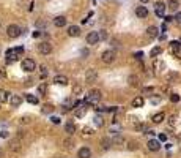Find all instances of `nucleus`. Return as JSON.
<instances>
[{
  "mask_svg": "<svg viewBox=\"0 0 181 158\" xmlns=\"http://www.w3.org/2000/svg\"><path fill=\"white\" fill-rule=\"evenodd\" d=\"M165 3H162V2H158L156 5H154V11H156V16H159V17H164V14H165Z\"/></svg>",
  "mask_w": 181,
  "mask_h": 158,
  "instance_id": "obj_9",
  "label": "nucleus"
},
{
  "mask_svg": "<svg viewBox=\"0 0 181 158\" xmlns=\"http://www.w3.org/2000/svg\"><path fill=\"white\" fill-rule=\"evenodd\" d=\"M143 98L142 96H136L134 100H132V108H142L143 106Z\"/></svg>",
  "mask_w": 181,
  "mask_h": 158,
  "instance_id": "obj_18",
  "label": "nucleus"
},
{
  "mask_svg": "<svg viewBox=\"0 0 181 158\" xmlns=\"http://www.w3.org/2000/svg\"><path fill=\"white\" fill-rule=\"evenodd\" d=\"M134 57H136V59H139V60H140V59H142V52H137V54H136V56H134Z\"/></svg>",
  "mask_w": 181,
  "mask_h": 158,
  "instance_id": "obj_42",
  "label": "nucleus"
},
{
  "mask_svg": "<svg viewBox=\"0 0 181 158\" xmlns=\"http://www.w3.org/2000/svg\"><path fill=\"white\" fill-rule=\"evenodd\" d=\"M93 120H95V125L96 126H102V125H104V119H102L101 116H95Z\"/></svg>",
  "mask_w": 181,
  "mask_h": 158,
  "instance_id": "obj_26",
  "label": "nucleus"
},
{
  "mask_svg": "<svg viewBox=\"0 0 181 158\" xmlns=\"http://www.w3.org/2000/svg\"><path fill=\"white\" fill-rule=\"evenodd\" d=\"M77 156L79 158H91V150L88 147H82V149H79V152H77Z\"/></svg>",
  "mask_w": 181,
  "mask_h": 158,
  "instance_id": "obj_11",
  "label": "nucleus"
},
{
  "mask_svg": "<svg viewBox=\"0 0 181 158\" xmlns=\"http://www.w3.org/2000/svg\"><path fill=\"white\" fill-rule=\"evenodd\" d=\"M102 144H104V146H102L104 149H109V147H110V144H112V141L106 138V139H102Z\"/></svg>",
  "mask_w": 181,
  "mask_h": 158,
  "instance_id": "obj_33",
  "label": "nucleus"
},
{
  "mask_svg": "<svg viewBox=\"0 0 181 158\" xmlns=\"http://www.w3.org/2000/svg\"><path fill=\"white\" fill-rule=\"evenodd\" d=\"M25 100H27L30 104H38V96H35V95H25Z\"/></svg>",
  "mask_w": 181,
  "mask_h": 158,
  "instance_id": "obj_22",
  "label": "nucleus"
},
{
  "mask_svg": "<svg viewBox=\"0 0 181 158\" xmlns=\"http://www.w3.org/2000/svg\"><path fill=\"white\" fill-rule=\"evenodd\" d=\"M50 120H52V123H55V125H57V123H60V119H58V117H52Z\"/></svg>",
  "mask_w": 181,
  "mask_h": 158,
  "instance_id": "obj_38",
  "label": "nucleus"
},
{
  "mask_svg": "<svg viewBox=\"0 0 181 158\" xmlns=\"http://www.w3.org/2000/svg\"><path fill=\"white\" fill-rule=\"evenodd\" d=\"M159 54H162V47H161V46L153 47V49H151V52H150V56H151V57H158Z\"/></svg>",
  "mask_w": 181,
  "mask_h": 158,
  "instance_id": "obj_20",
  "label": "nucleus"
},
{
  "mask_svg": "<svg viewBox=\"0 0 181 158\" xmlns=\"http://www.w3.org/2000/svg\"><path fill=\"white\" fill-rule=\"evenodd\" d=\"M98 41H101L99 32H90V33L87 35V43H88V44H98Z\"/></svg>",
  "mask_w": 181,
  "mask_h": 158,
  "instance_id": "obj_7",
  "label": "nucleus"
},
{
  "mask_svg": "<svg viewBox=\"0 0 181 158\" xmlns=\"http://www.w3.org/2000/svg\"><path fill=\"white\" fill-rule=\"evenodd\" d=\"M54 82L58 84V86H66V84H68V77L63 76V74H57V76L54 77Z\"/></svg>",
  "mask_w": 181,
  "mask_h": 158,
  "instance_id": "obj_13",
  "label": "nucleus"
},
{
  "mask_svg": "<svg viewBox=\"0 0 181 158\" xmlns=\"http://www.w3.org/2000/svg\"><path fill=\"white\" fill-rule=\"evenodd\" d=\"M165 21L170 22V21H173V17H172V16H165Z\"/></svg>",
  "mask_w": 181,
  "mask_h": 158,
  "instance_id": "obj_43",
  "label": "nucleus"
},
{
  "mask_svg": "<svg viewBox=\"0 0 181 158\" xmlns=\"http://www.w3.org/2000/svg\"><path fill=\"white\" fill-rule=\"evenodd\" d=\"M99 100H101V92H99V90H91V92L87 95V98H85L84 101L88 103V104H98Z\"/></svg>",
  "mask_w": 181,
  "mask_h": 158,
  "instance_id": "obj_2",
  "label": "nucleus"
},
{
  "mask_svg": "<svg viewBox=\"0 0 181 158\" xmlns=\"http://www.w3.org/2000/svg\"><path fill=\"white\" fill-rule=\"evenodd\" d=\"M139 2H142V3H146V2H150V0H139Z\"/></svg>",
  "mask_w": 181,
  "mask_h": 158,
  "instance_id": "obj_44",
  "label": "nucleus"
},
{
  "mask_svg": "<svg viewBox=\"0 0 181 158\" xmlns=\"http://www.w3.org/2000/svg\"><path fill=\"white\" fill-rule=\"evenodd\" d=\"M136 14H137L139 17H146V16H148V10H146L145 7H137V8H136Z\"/></svg>",
  "mask_w": 181,
  "mask_h": 158,
  "instance_id": "obj_16",
  "label": "nucleus"
},
{
  "mask_svg": "<svg viewBox=\"0 0 181 158\" xmlns=\"http://www.w3.org/2000/svg\"><path fill=\"white\" fill-rule=\"evenodd\" d=\"M175 122H176V117H175V116H172V117H170V120H169V123H170V125H175Z\"/></svg>",
  "mask_w": 181,
  "mask_h": 158,
  "instance_id": "obj_37",
  "label": "nucleus"
},
{
  "mask_svg": "<svg viewBox=\"0 0 181 158\" xmlns=\"http://www.w3.org/2000/svg\"><path fill=\"white\" fill-rule=\"evenodd\" d=\"M146 33H148V37H151V38H156V37H158V29H156V27H148V29H146Z\"/></svg>",
  "mask_w": 181,
  "mask_h": 158,
  "instance_id": "obj_21",
  "label": "nucleus"
},
{
  "mask_svg": "<svg viewBox=\"0 0 181 158\" xmlns=\"http://www.w3.org/2000/svg\"><path fill=\"white\" fill-rule=\"evenodd\" d=\"M175 19H176L178 22H181V11H179V13H176V16H175Z\"/></svg>",
  "mask_w": 181,
  "mask_h": 158,
  "instance_id": "obj_39",
  "label": "nucleus"
},
{
  "mask_svg": "<svg viewBox=\"0 0 181 158\" xmlns=\"http://www.w3.org/2000/svg\"><path fill=\"white\" fill-rule=\"evenodd\" d=\"M68 35L69 37H79L81 35V29L77 27V25H71V27L68 29Z\"/></svg>",
  "mask_w": 181,
  "mask_h": 158,
  "instance_id": "obj_15",
  "label": "nucleus"
},
{
  "mask_svg": "<svg viewBox=\"0 0 181 158\" xmlns=\"http://www.w3.org/2000/svg\"><path fill=\"white\" fill-rule=\"evenodd\" d=\"M87 77H88V81H93V79L96 77V73H95V71H90V73L87 74Z\"/></svg>",
  "mask_w": 181,
  "mask_h": 158,
  "instance_id": "obj_35",
  "label": "nucleus"
},
{
  "mask_svg": "<svg viewBox=\"0 0 181 158\" xmlns=\"http://www.w3.org/2000/svg\"><path fill=\"white\" fill-rule=\"evenodd\" d=\"M22 54H24V47H22V46L8 49V51H7V63H13V62H16L17 57H21Z\"/></svg>",
  "mask_w": 181,
  "mask_h": 158,
  "instance_id": "obj_1",
  "label": "nucleus"
},
{
  "mask_svg": "<svg viewBox=\"0 0 181 158\" xmlns=\"http://www.w3.org/2000/svg\"><path fill=\"white\" fill-rule=\"evenodd\" d=\"M170 47H172V51H175V49H179L181 44H179V41H172L170 43Z\"/></svg>",
  "mask_w": 181,
  "mask_h": 158,
  "instance_id": "obj_31",
  "label": "nucleus"
},
{
  "mask_svg": "<svg viewBox=\"0 0 181 158\" xmlns=\"http://www.w3.org/2000/svg\"><path fill=\"white\" fill-rule=\"evenodd\" d=\"M178 0H170V2H169V8L172 10V11H176L178 10Z\"/></svg>",
  "mask_w": 181,
  "mask_h": 158,
  "instance_id": "obj_25",
  "label": "nucleus"
},
{
  "mask_svg": "<svg viewBox=\"0 0 181 158\" xmlns=\"http://www.w3.org/2000/svg\"><path fill=\"white\" fill-rule=\"evenodd\" d=\"M10 104H11L13 108H17V106H21V104H22V98L19 95H11L10 96Z\"/></svg>",
  "mask_w": 181,
  "mask_h": 158,
  "instance_id": "obj_12",
  "label": "nucleus"
},
{
  "mask_svg": "<svg viewBox=\"0 0 181 158\" xmlns=\"http://www.w3.org/2000/svg\"><path fill=\"white\" fill-rule=\"evenodd\" d=\"M65 131H66L68 135H74V131H76V125H74L72 122L65 123Z\"/></svg>",
  "mask_w": 181,
  "mask_h": 158,
  "instance_id": "obj_17",
  "label": "nucleus"
},
{
  "mask_svg": "<svg viewBox=\"0 0 181 158\" xmlns=\"http://www.w3.org/2000/svg\"><path fill=\"white\" fill-rule=\"evenodd\" d=\"M84 135H88V136L93 135V130H91L90 126H85V128H84Z\"/></svg>",
  "mask_w": 181,
  "mask_h": 158,
  "instance_id": "obj_34",
  "label": "nucleus"
},
{
  "mask_svg": "<svg viewBox=\"0 0 181 158\" xmlns=\"http://www.w3.org/2000/svg\"><path fill=\"white\" fill-rule=\"evenodd\" d=\"M164 119H165L164 112H158V114H154V116H153V119H151V120H153V123H161Z\"/></svg>",
  "mask_w": 181,
  "mask_h": 158,
  "instance_id": "obj_19",
  "label": "nucleus"
},
{
  "mask_svg": "<svg viewBox=\"0 0 181 158\" xmlns=\"http://www.w3.org/2000/svg\"><path fill=\"white\" fill-rule=\"evenodd\" d=\"M101 59H102L104 63H112L115 60V51H112V49L104 51V52H102V56H101Z\"/></svg>",
  "mask_w": 181,
  "mask_h": 158,
  "instance_id": "obj_4",
  "label": "nucleus"
},
{
  "mask_svg": "<svg viewBox=\"0 0 181 158\" xmlns=\"http://www.w3.org/2000/svg\"><path fill=\"white\" fill-rule=\"evenodd\" d=\"M22 68L25 70V71H35L36 70V62L33 60V59H24L22 60Z\"/></svg>",
  "mask_w": 181,
  "mask_h": 158,
  "instance_id": "obj_5",
  "label": "nucleus"
},
{
  "mask_svg": "<svg viewBox=\"0 0 181 158\" xmlns=\"http://www.w3.org/2000/svg\"><path fill=\"white\" fill-rule=\"evenodd\" d=\"M72 106H76V103H72L71 100H66V101L63 103V108H65L66 111H69V109H71Z\"/></svg>",
  "mask_w": 181,
  "mask_h": 158,
  "instance_id": "obj_28",
  "label": "nucleus"
},
{
  "mask_svg": "<svg viewBox=\"0 0 181 158\" xmlns=\"http://www.w3.org/2000/svg\"><path fill=\"white\" fill-rule=\"evenodd\" d=\"M129 84H131L132 87L137 86V84H139V82H137V77H136V76H129Z\"/></svg>",
  "mask_w": 181,
  "mask_h": 158,
  "instance_id": "obj_30",
  "label": "nucleus"
},
{
  "mask_svg": "<svg viewBox=\"0 0 181 158\" xmlns=\"http://www.w3.org/2000/svg\"><path fill=\"white\" fill-rule=\"evenodd\" d=\"M87 106H88V103H85V101H84V103H82V106H79V108H77V109L74 111V116H76V117H79V119H81V117H85L87 109H88Z\"/></svg>",
  "mask_w": 181,
  "mask_h": 158,
  "instance_id": "obj_8",
  "label": "nucleus"
},
{
  "mask_svg": "<svg viewBox=\"0 0 181 158\" xmlns=\"http://www.w3.org/2000/svg\"><path fill=\"white\" fill-rule=\"evenodd\" d=\"M170 101H172V103H178V101H179V95H178V93H172V95H170Z\"/></svg>",
  "mask_w": 181,
  "mask_h": 158,
  "instance_id": "obj_32",
  "label": "nucleus"
},
{
  "mask_svg": "<svg viewBox=\"0 0 181 158\" xmlns=\"http://www.w3.org/2000/svg\"><path fill=\"white\" fill-rule=\"evenodd\" d=\"M10 146H11V150H17V149H19V141H17V139H13V141L10 142Z\"/></svg>",
  "mask_w": 181,
  "mask_h": 158,
  "instance_id": "obj_29",
  "label": "nucleus"
},
{
  "mask_svg": "<svg viewBox=\"0 0 181 158\" xmlns=\"http://www.w3.org/2000/svg\"><path fill=\"white\" fill-rule=\"evenodd\" d=\"M54 25H55V27H65V25H66V17L65 16H57L54 19Z\"/></svg>",
  "mask_w": 181,
  "mask_h": 158,
  "instance_id": "obj_14",
  "label": "nucleus"
},
{
  "mask_svg": "<svg viewBox=\"0 0 181 158\" xmlns=\"http://www.w3.org/2000/svg\"><path fill=\"white\" fill-rule=\"evenodd\" d=\"M38 92H39L41 95H44V93L47 92V82H41V84L38 86Z\"/></svg>",
  "mask_w": 181,
  "mask_h": 158,
  "instance_id": "obj_24",
  "label": "nucleus"
},
{
  "mask_svg": "<svg viewBox=\"0 0 181 158\" xmlns=\"http://www.w3.org/2000/svg\"><path fill=\"white\" fill-rule=\"evenodd\" d=\"M21 27L19 25H16V24H11V25H8V29H7V35L10 37V38H17L19 35H21Z\"/></svg>",
  "mask_w": 181,
  "mask_h": 158,
  "instance_id": "obj_3",
  "label": "nucleus"
},
{
  "mask_svg": "<svg viewBox=\"0 0 181 158\" xmlns=\"http://www.w3.org/2000/svg\"><path fill=\"white\" fill-rule=\"evenodd\" d=\"M173 54H175V57H178V59H181V47L179 49H175V51H172Z\"/></svg>",
  "mask_w": 181,
  "mask_h": 158,
  "instance_id": "obj_36",
  "label": "nucleus"
},
{
  "mask_svg": "<svg viewBox=\"0 0 181 158\" xmlns=\"http://www.w3.org/2000/svg\"><path fill=\"white\" fill-rule=\"evenodd\" d=\"M129 149H131V150H134V149H137V144H134V142H131V146H129Z\"/></svg>",
  "mask_w": 181,
  "mask_h": 158,
  "instance_id": "obj_41",
  "label": "nucleus"
},
{
  "mask_svg": "<svg viewBox=\"0 0 181 158\" xmlns=\"http://www.w3.org/2000/svg\"><path fill=\"white\" fill-rule=\"evenodd\" d=\"M38 51H39V54H43V56H47V54H50L52 52V44L50 43H39L38 44Z\"/></svg>",
  "mask_w": 181,
  "mask_h": 158,
  "instance_id": "obj_6",
  "label": "nucleus"
},
{
  "mask_svg": "<svg viewBox=\"0 0 181 158\" xmlns=\"http://www.w3.org/2000/svg\"><path fill=\"white\" fill-rule=\"evenodd\" d=\"M8 100H10L8 93H7L5 90H0V103H7Z\"/></svg>",
  "mask_w": 181,
  "mask_h": 158,
  "instance_id": "obj_23",
  "label": "nucleus"
},
{
  "mask_svg": "<svg viewBox=\"0 0 181 158\" xmlns=\"http://www.w3.org/2000/svg\"><path fill=\"white\" fill-rule=\"evenodd\" d=\"M148 150H151V152H158L159 149H161V142L159 141H156V139H151V141H148Z\"/></svg>",
  "mask_w": 181,
  "mask_h": 158,
  "instance_id": "obj_10",
  "label": "nucleus"
},
{
  "mask_svg": "<svg viewBox=\"0 0 181 158\" xmlns=\"http://www.w3.org/2000/svg\"><path fill=\"white\" fill-rule=\"evenodd\" d=\"M159 141H167V136L165 135H159Z\"/></svg>",
  "mask_w": 181,
  "mask_h": 158,
  "instance_id": "obj_40",
  "label": "nucleus"
},
{
  "mask_svg": "<svg viewBox=\"0 0 181 158\" xmlns=\"http://www.w3.org/2000/svg\"><path fill=\"white\" fill-rule=\"evenodd\" d=\"M52 111H54V106H52V104H44V106H43V112H44V114H50Z\"/></svg>",
  "mask_w": 181,
  "mask_h": 158,
  "instance_id": "obj_27",
  "label": "nucleus"
}]
</instances>
